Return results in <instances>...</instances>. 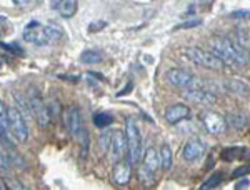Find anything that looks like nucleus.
Instances as JSON below:
<instances>
[{"label":"nucleus","instance_id":"obj_9","mask_svg":"<svg viewBox=\"0 0 250 190\" xmlns=\"http://www.w3.org/2000/svg\"><path fill=\"white\" fill-rule=\"evenodd\" d=\"M205 152H207V144H205V142L202 140V138L192 137L187 142V144H185L182 155H184L185 162H195L200 157H204Z\"/></svg>","mask_w":250,"mask_h":190},{"label":"nucleus","instance_id":"obj_14","mask_svg":"<svg viewBox=\"0 0 250 190\" xmlns=\"http://www.w3.org/2000/svg\"><path fill=\"white\" fill-rule=\"evenodd\" d=\"M130 177H132V165H130V162L124 160V158H120L118 162H115L114 164V180L117 185H120V187H124L130 182Z\"/></svg>","mask_w":250,"mask_h":190},{"label":"nucleus","instance_id":"obj_11","mask_svg":"<svg viewBox=\"0 0 250 190\" xmlns=\"http://www.w3.org/2000/svg\"><path fill=\"white\" fill-rule=\"evenodd\" d=\"M202 122H204L205 129L209 130L212 135H220L227 130V122L225 118L217 112H205L202 114Z\"/></svg>","mask_w":250,"mask_h":190},{"label":"nucleus","instance_id":"obj_19","mask_svg":"<svg viewBox=\"0 0 250 190\" xmlns=\"http://www.w3.org/2000/svg\"><path fill=\"white\" fill-rule=\"evenodd\" d=\"M225 122H227V125L235 127V129H244V127H247V124H249L247 117L242 115V114H229Z\"/></svg>","mask_w":250,"mask_h":190},{"label":"nucleus","instance_id":"obj_1","mask_svg":"<svg viewBox=\"0 0 250 190\" xmlns=\"http://www.w3.org/2000/svg\"><path fill=\"white\" fill-rule=\"evenodd\" d=\"M210 45H212V52L220 58L224 65L242 67L249 63V49H244L240 43L224 37H217L210 40Z\"/></svg>","mask_w":250,"mask_h":190},{"label":"nucleus","instance_id":"obj_12","mask_svg":"<svg viewBox=\"0 0 250 190\" xmlns=\"http://www.w3.org/2000/svg\"><path fill=\"white\" fill-rule=\"evenodd\" d=\"M185 98H189L190 102H195L200 105H212L217 102V95L212 90L205 89H184Z\"/></svg>","mask_w":250,"mask_h":190},{"label":"nucleus","instance_id":"obj_33","mask_svg":"<svg viewBox=\"0 0 250 190\" xmlns=\"http://www.w3.org/2000/svg\"><path fill=\"white\" fill-rule=\"evenodd\" d=\"M62 0H50V9H57L58 5H60Z\"/></svg>","mask_w":250,"mask_h":190},{"label":"nucleus","instance_id":"obj_3","mask_svg":"<svg viewBox=\"0 0 250 190\" xmlns=\"http://www.w3.org/2000/svg\"><path fill=\"white\" fill-rule=\"evenodd\" d=\"M125 152L129 157L130 165H137L140 160V150H142V137H140V129H138L137 122L132 117L127 118L125 124Z\"/></svg>","mask_w":250,"mask_h":190},{"label":"nucleus","instance_id":"obj_31","mask_svg":"<svg viewBox=\"0 0 250 190\" xmlns=\"http://www.w3.org/2000/svg\"><path fill=\"white\" fill-rule=\"evenodd\" d=\"M232 17L233 19H245V17H249V12L247 10H237L235 14H232Z\"/></svg>","mask_w":250,"mask_h":190},{"label":"nucleus","instance_id":"obj_2","mask_svg":"<svg viewBox=\"0 0 250 190\" xmlns=\"http://www.w3.org/2000/svg\"><path fill=\"white\" fill-rule=\"evenodd\" d=\"M62 30L57 27L47 25L42 27L38 22H29L23 30V38L35 45H49V43H55L58 38H62Z\"/></svg>","mask_w":250,"mask_h":190},{"label":"nucleus","instance_id":"obj_18","mask_svg":"<svg viewBox=\"0 0 250 190\" xmlns=\"http://www.w3.org/2000/svg\"><path fill=\"white\" fill-rule=\"evenodd\" d=\"M224 87L227 89V92H232L237 95H247V92H249L247 84L239 82V80H227V82H224Z\"/></svg>","mask_w":250,"mask_h":190},{"label":"nucleus","instance_id":"obj_8","mask_svg":"<svg viewBox=\"0 0 250 190\" xmlns=\"http://www.w3.org/2000/svg\"><path fill=\"white\" fill-rule=\"evenodd\" d=\"M109 155H110V160L114 162H118L125 153V133L122 130H115V132L110 135V142H109Z\"/></svg>","mask_w":250,"mask_h":190},{"label":"nucleus","instance_id":"obj_16","mask_svg":"<svg viewBox=\"0 0 250 190\" xmlns=\"http://www.w3.org/2000/svg\"><path fill=\"white\" fill-rule=\"evenodd\" d=\"M77 9H78L77 0H62L60 5L57 7L58 14H60V17L63 19H72L74 15L77 14Z\"/></svg>","mask_w":250,"mask_h":190},{"label":"nucleus","instance_id":"obj_29","mask_svg":"<svg viewBox=\"0 0 250 190\" xmlns=\"http://www.w3.org/2000/svg\"><path fill=\"white\" fill-rule=\"evenodd\" d=\"M3 184H7V185H10V189H25L23 185L20 184V182H15V180H12V179H5V182Z\"/></svg>","mask_w":250,"mask_h":190},{"label":"nucleus","instance_id":"obj_6","mask_svg":"<svg viewBox=\"0 0 250 190\" xmlns=\"http://www.w3.org/2000/svg\"><path fill=\"white\" fill-rule=\"evenodd\" d=\"M185 55L190 62H193L198 67H204V69L220 70L222 65H224L213 52H207V50L198 49V47H190V49L185 50Z\"/></svg>","mask_w":250,"mask_h":190},{"label":"nucleus","instance_id":"obj_26","mask_svg":"<svg viewBox=\"0 0 250 190\" xmlns=\"http://www.w3.org/2000/svg\"><path fill=\"white\" fill-rule=\"evenodd\" d=\"M202 23L200 19H195V20H189L185 23H180V25L175 27V30H182V29H195V27H198Z\"/></svg>","mask_w":250,"mask_h":190},{"label":"nucleus","instance_id":"obj_34","mask_svg":"<svg viewBox=\"0 0 250 190\" xmlns=\"http://www.w3.org/2000/svg\"><path fill=\"white\" fill-rule=\"evenodd\" d=\"M130 89H132V84H129V85L125 87L124 90H120V92H118L117 95H118V97H120V95H125V94H129V90H130Z\"/></svg>","mask_w":250,"mask_h":190},{"label":"nucleus","instance_id":"obj_24","mask_svg":"<svg viewBox=\"0 0 250 190\" xmlns=\"http://www.w3.org/2000/svg\"><path fill=\"white\" fill-rule=\"evenodd\" d=\"M240 155H242V149H239V147H230V149H225L224 152H222V158L227 160V162L235 160V158H239Z\"/></svg>","mask_w":250,"mask_h":190},{"label":"nucleus","instance_id":"obj_17","mask_svg":"<svg viewBox=\"0 0 250 190\" xmlns=\"http://www.w3.org/2000/svg\"><path fill=\"white\" fill-rule=\"evenodd\" d=\"M158 162H160V167L164 170H170L173 165V153L172 149L167 144H164L160 147V152H158Z\"/></svg>","mask_w":250,"mask_h":190},{"label":"nucleus","instance_id":"obj_21","mask_svg":"<svg viewBox=\"0 0 250 190\" xmlns=\"http://www.w3.org/2000/svg\"><path fill=\"white\" fill-rule=\"evenodd\" d=\"M112 122H114V117L107 112H98L94 115V124L95 127H98V129H105V127H109Z\"/></svg>","mask_w":250,"mask_h":190},{"label":"nucleus","instance_id":"obj_23","mask_svg":"<svg viewBox=\"0 0 250 190\" xmlns=\"http://www.w3.org/2000/svg\"><path fill=\"white\" fill-rule=\"evenodd\" d=\"M12 167L10 160H9V153H7L5 147H3L2 140H0V170H3V172H9Z\"/></svg>","mask_w":250,"mask_h":190},{"label":"nucleus","instance_id":"obj_32","mask_svg":"<svg viewBox=\"0 0 250 190\" xmlns=\"http://www.w3.org/2000/svg\"><path fill=\"white\" fill-rule=\"evenodd\" d=\"M12 2H14L17 7H23V5H27V3H29V0H12Z\"/></svg>","mask_w":250,"mask_h":190},{"label":"nucleus","instance_id":"obj_36","mask_svg":"<svg viewBox=\"0 0 250 190\" xmlns=\"http://www.w3.org/2000/svg\"><path fill=\"white\" fill-rule=\"evenodd\" d=\"M38 2H42V0H38Z\"/></svg>","mask_w":250,"mask_h":190},{"label":"nucleus","instance_id":"obj_13","mask_svg":"<svg viewBox=\"0 0 250 190\" xmlns=\"http://www.w3.org/2000/svg\"><path fill=\"white\" fill-rule=\"evenodd\" d=\"M189 117H190V107L185 104H173L165 110V120L172 125L180 124V122L187 120Z\"/></svg>","mask_w":250,"mask_h":190},{"label":"nucleus","instance_id":"obj_22","mask_svg":"<svg viewBox=\"0 0 250 190\" xmlns=\"http://www.w3.org/2000/svg\"><path fill=\"white\" fill-rule=\"evenodd\" d=\"M222 182H224V175H222L220 172H217V173H213V175L210 177L207 182H204V185H202V190L215 189V187H219Z\"/></svg>","mask_w":250,"mask_h":190},{"label":"nucleus","instance_id":"obj_4","mask_svg":"<svg viewBox=\"0 0 250 190\" xmlns=\"http://www.w3.org/2000/svg\"><path fill=\"white\" fill-rule=\"evenodd\" d=\"M165 78L169 84L178 87V89H204L205 87L200 78H197L192 72L184 69H170L165 74Z\"/></svg>","mask_w":250,"mask_h":190},{"label":"nucleus","instance_id":"obj_28","mask_svg":"<svg viewBox=\"0 0 250 190\" xmlns=\"http://www.w3.org/2000/svg\"><path fill=\"white\" fill-rule=\"evenodd\" d=\"M105 25H107V22L104 20H100V22H94V23H90V32H98V30H102V29H105Z\"/></svg>","mask_w":250,"mask_h":190},{"label":"nucleus","instance_id":"obj_15","mask_svg":"<svg viewBox=\"0 0 250 190\" xmlns=\"http://www.w3.org/2000/svg\"><path fill=\"white\" fill-rule=\"evenodd\" d=\"M160 167V162H158V152L155 149L149 147L144 153V169L149 172H157V169Z\"/></svg>","mask_w":250,"mask_h":190},{"label":"nucleus","instance_id":"obj_27","mask_svg":"<svg viewBox=\"0 0 250 190\" xmlns=\"http://www.w3.org/2000/svg\"><path fill=\"white\" fill-rule=\"evenodd\" d=\"M249 187H250V180H249V177L245 175V179H244V180L237 182L235 190H249Z\"/></svg>","mask_w":250,"mask_h":190},{"label":"nucleus","instance_id":"obj_20","mask_svg":"<svg viewBox=\"0 0 250 190\" xmlns=\"http://www.w3.org/2000/svg\"><path fill=\"white\" fill-rule=\"evenodd\" d=\"M102 58H104V55L100 50H85L80 54V60L83 63H98L102 62Z\"/></svg>","mask_w":250,"mask_h":190},{"label":"nucleus","instance_id":"obj_25","mask_svg":"<svg viewBox=\"0 0 250 190\" xmlns=\"http://www.w3.org/2000/svg\"><path fill=\"white\" fill-rule=\"evenodd\" d=\"M7 109H9V107L0 100V130H3V132H9V125H7Z\"/></svg>","mask_w":250,"mask_h":190},{"label":"nucleus","instance_id":"obj_7","mask_svg":"<svg viewBox=\"0 0 250 190\" xmlns=\"http://www.w3.org/2000/svg\"><path fill=\"white\" fill-rule=\"evenodd\" d=\"M29 107L34 114V117L37 118V124L45 129V127L50 125V114H49V109H47V104L42 100V97L38 94H34L32 97L29 98Z\"/></svg>","mask_w":250,"mask_h":190},{"label":"nucleus","instance_id":"obj_35","mask_svg":"<svg viewBox=\"0 0 250 190\" xmlns=\"http://www.w3.org/2000/svg\"><path fill=\"white\" fill-rule=\"evenodd\" d=\"M3 189H5V185H3V182L0 180V190H3Z\"/></svg>","mask_w":250,"mask_h":190},{"label":"nucleus","instance_id":"obj_5","mask_svg":"<svg viewBox=\"0 0 250 190\" xmlns=\"http://www.w3.org/2000/svg\"><path fill=\"white\" fill-rule=\"evenodd\" d=\"M7 125L12 137L19 142H27L29 138V127H27L25 117L20 114L17 107H9L7 109Z\"/></svg>","mask_w":250,"mask_h":190},{"label":"nucleus","instance_id":"obj_10","mask_svg":"<svg viewBox=\"0 0 250 190\" xmlns=\"http://www.w3.org/2000/svg\"><path fill=\"white\" fill-rule=\"evenodd\" d=\"M65 125L69 129V132L72 133V137L78 138L82 135V132L85 130L82 122V112L78 107H70L65 114Z\"/></svg>","mask_w":250,"mask_h":190},{"label":"nucleus","instance_id":"obj_30","mask_svg":"<svg viewBox=\"0 0 250 190\" xmlns=\"http://www.w3.org/2000/svg\"><path fill=\"white\" fill-rule=\"evenodd\" d=\"M247 172H249V167L247 165H245V167H240V169H237L235 172H233V179H235V177H242V175H247Z\"/></svg>","mask_w":250,"mask_h":190}]
</instances>
